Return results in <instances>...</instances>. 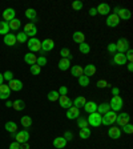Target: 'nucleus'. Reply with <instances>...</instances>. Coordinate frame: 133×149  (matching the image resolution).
I'll use <instances>...</instances> for the list:
<instances>
[{"mask_svg": "<svg viewBox=\"0 0 133 149\" xmlns=\"http://www.w3.org/2000/svg\"><path fill=\"white\" fill-rule=\"evenodd\" d=\"M16 41H17V43H27L28 36L24 33V32H19V33L16 35Z\"/></svg>", "mask_w": 133, "mask_h": 149, "instance_id": "obj_38", "label": "nucleus"}, {"mask_svg": "<svg viewBox=\"0 0 133 149\" xmlns=\"http://www.w3.org/2000/svg\"><path fill=\"white\" fill-rule=\"evenodd\" d=\"M101 117L102 116L100 115V113H97V112H93V113H89V117L87 118L88 121V125H91V127H100L101 125Z\"/></svg>", "mask_w": 133, "mask_h": 149, "instance_id": "obj_2", "label": "nucleus"}, {"mask_svg": "<svg viewBox=\"0 0 133 149\" xmlns=\"http://www.w3.org/2000/svg\"><path fill=\"white\" fill-rule=\"evenodd\" d=\"M83 74H84V72L80 65H73V67H72V76L79 79L80 76H83Z\"/></svg>", "mask_w": 133, "mask_h": 149, "instance_id": "obj_30", "label": "nucleus"}, {"mask_svg": "<svg viewBox=\"0 0 133 149\" xmlns=\"http://www.w3.org/2000/svg\"><path fill=\"white\" fill-rule=\"evenodd\" d=\"M15 15H16V11L13 8H7L6 11L3 12V19L6 20V22H11V20H13L15 19Z\"/></svg>", "mask_w": 133, "mask_h": 149, "instance_id": "obj_15", "label": "nucleus"}, {"mask_svg": "<svg viewBox=\"0 0 133 149\" xmlns=\"http://www.w3.org/2000/svg\"><path fill=\"white\" fill-rule=\"evenodd\" d=\"M59 102H60V107L61 108H65V109H68L72 107V101L71 99H69L68 96H60L59 97Z\"/></svg>", "mask_w": 133, "mask_h": 149, "instance_id": "obj_18", "label": "nucleus"}, {"mask_svg": "<svg viewBox=\"0 0 133 149\" xmlns=\"http://www.w3.org/2000/svg\"><path fill=\"white\" fill-rule=\"evenodd\" d=\"M16 139L19 144H24V143H28V140H29V133H28V130H20L17 133L13 136Z\"/></svg>", "mask_w": 133, "mask_h": 149, "instance_id": "obj_7", "label": "nucleus"}, {"mask_svg": "<svg viewBox=\"0 0 133 149\" xmlns=\"http://www.w3.org/2000/svg\"><path fill=\"white\" fill-rule=\"evenodd\" d=\"M8 87L11 91H15V92H19V91L23 89V83L20 80H17V79H13V80L9 81Z\"/></svg>", "mask_w": 133, "mask_h": 149, "instance_id": "obj_14", "label": "nucleus"}, {"mask_svg": "<svg viewBox=\"0 0 133 149\" xmlns=\"http://www.w3.org/2000/svg\"><path fill=\"white\" fill-rule=\"evenodd\" d=\"M107 49H108V52H109V53H115V52H116V44H115V43L108 44Z\"/></svg>", "mask_w": 133, "mask_h": 149, "instance_id": "obj_50", "label": "nucleus"}, {"mask_svg": "<svg viewBox=\"0 0 133 149\" xmlns=\"http://www.w3.org/2000/svg\"><path fill=\"white\" fill-rule=\"evenodd\" d=\"M123 105H124V100H123L121 96H113L111 100V102H109L111 111H113V112H118L121 108H123Z\"/></svg>", "mask_w": 133, "mask_h": 149, "instance_id": "obj_1", "label": "nucleus"}, {"mask_svg": "<svg viewBox=\"0 0 133 149\" xmlns=\"http://www.w3.org/2000/svg\"><path fill=\"white\" fill-rule=\"evenodd\" d=\"M20 145H22V144H19L17 141H15V143H12L9 145V149H20Z\"/></svg>", "mask_w": 133, "mask_h": 149, "instance_id": "obj_53", "label": "nucleus"}, {"mask_svg": "<svg viewBox=\"0 0 133 149\" xmlns=\"http://www.w3.org/2000/svg\"><path fill=\"white\" fill-rule=\"evenodd\" d=\"M12 108L16 109V111H23L25 108V102L23 100H15L12 102Z\"/></svg>", "mask_w": 133, "mask_h": 149, "instance_id": "obj_31", "label": "nucleus"}, {"mask_svg": "<svg viewBox=\"0 0 133 149\" xmlns=\"http://www.w3.org/2000/svg\"><path fill=\"white\" fill-rule=\"evenodd\" d=\"M36 11H35L33 8H28L27 11H25V16H27L29 20H36Z\"/></svg>", "mask_w": 133, "mask_h": 149, "instance_id": "obj_39", "label": "nucleus"}, {"mask_svg": "<svg viewBox=\"0 0 133 149\" xmlns=\"http://www.w3.org/2000/svg\"><path fill=\"white\" fill-rule=\"evenodd\" d=\"M83 72L87 77H91V76H93V74L96 73V67H95L93 64H88L87 67L83 69Z\"/></svg>", "mask_w": 133, "mask_h": 149, "instance_id": "obj_22", "label": "nucleus"}, {"mask_svg": "<svg viewBox=\"0 0 133 149\" xmlns=\"http://www.w3.org/2000/svg\"><path fill=\"white\" fill-rule=\"evenodd\" d=\"M118 93H120V89H118L117 87L112 88V95H113V96H118Z\"/></svg>", "mask_w": 133, "mask_h": 149, "instance_id": "obj_54", "label": "nucleus"}, {"mask_svg": "<svg viewBox=\"0 0 133 149\" xmlns=\"http://www.w3.org/2000/svg\"><path fill=\"white\" fill-rule=\"evenodd\" d=\"M27 45L31 52H40L41 51V41L39 39H36V37H31L27 41Z\"/></svg>", "mask_w": 133, "mask_h": 149, "instance_id": "obj_4", "label": "nucleus"}, {"mask_svg": "<svg viewBox=\"0 0 133 149\" xmlns=\"http://www.w3.org/2000/svg\"><path fill=\"white\" fill-rule=\"evenodd\" d=\"M108 136L111 137V139H113V140L120 139V136H121V129H120V128H117V127L109 128V129H108Z\"/></svg>", "mask_w": 133, "mask_h": 149, "instance_id": "obj_16", "label": "nucleus"}, {"mask_svg": "<svg viewBox=\"0 0 133 149\" xmlns=\"http://www.w3.org/2000/svg\"><path fill=\"white\" fill-rule=\"evenodd\" d=\"M79 84H80L81 87H88V85H89V77H87L85 74L80 76V77H79Z\"/></svg>", "mask_w": 133, "mask_h": 149, "instance_id": "obj_42", "label": "nucleus"}, {"mask_svg": "<svg viewBox=\"0 0 133 149\" xmlns=\"http://www.w3.org/2000/svg\"><path fill=\"white\" fill-rule=\"evenodd\" d=\"M60 55H61L63 59H68V60H71V61H72V59H73V56H72V53L69 52L68 48H63V49L60 51Z\"/></svg>", "mask_w": 133, "mask_h": 149, "instance_id": "obj_37", "label": "nucleus"}, {"mask_svg": "<svg viewBox=\"0 0 133 149\" xmlns=\"http://www.w3.org/2000/svg\"><path fill=\"white\" fill-rule=\"evenodd\" d=\"M4 84V77H3V73H0V85Z\"/></svg>", "mask_w": 133, "mask_h": 149, "instance_id": "obj_59", "label": "nucleus"}, {"mask_svg": "<svg viewBox=\"0 0 133 149\" xmlns=\"http://www.w3.org/2000/svg\"><path fill=\"white\" fill-rule=\"evenodd\" d=\"M115 63L117 65H124L127 64V57H125V53H116L115 55Z\"/></svg>", "mask_w": 133, "mask_h": 149, "instance_id": "obj_23", "label": "nucleus"}, {"mask_svg": "<svg viewBox=\"0 0 133 149\" xmlns=\"http://www.w3.org/2000/svg\"><path fill=\"white\" fill-rule=\"evenodd\" d=\"M72 8H73L75 11H80V9H83V1H80V0H75L73 3H72Z\"/></svg>", "mask_w": 133, "mask_h": 149, "instance_id": "obj_43", "label": "nucleus"}, {"mask_svg": "<svg viewBox=\"0 0 133 149\" xmlns=\"http://www.w3.org/2000/svg\"><path fill=\"white\" fill-rule=\"evenodd\" d=\"M8 25H9V29H12V31H17L19 28H20V25H22V23H20L19 19H13V20H11V22L8 23Z\"/></svg>", "mask_w": 133, "mask_h": 149, "instance_id": "obj_32", "label": "nucleus"}, {"mask_svg": "<svg viewBox=\"0 0 133 149\" xmlns=\"http://www.w3.org/2000/svg\"><path fill=\"white\" fill-rule=\"evenodd\" d=\"M123 130H124L125 133H128V134L133 133V125H132V124H127V125H124V127H123Z\"/></svg>", "mask_w": 133, "mask_h": 149, "instance_id": "obj_47", "label": "nucleus"}, {"mask_svg": "<svg viewBox=\"0 0 133 149\" xmlns=\"http://www.w3.org/2000/svg\"><path fill=\"white\" fill-rule=\"evenodd\" d=\"M129 115L128 113H120V115H117V117H116V123H117L120 127H124V125L129 124Z\"/></svg>", "mask_w": 133, "mask_h": 149, "instance_id": "obj_11", "label": "nucleus"}, {"mask_svg": "<svg viewBox=\"0 0 133 149\" xmlns=\"http://www.w3.org/2000/svg\"><path fill=\"white\" fill-rule=\"evenodd\" d=\"M57 92H59L60 96H67V93H68V88L65 87V85H61V87H60V89L57 91Z\"/></svg>", "mask_w": 133, "mask_h": 149, "instance_id": "obj_48", "label": "nucleus"}, {"mask_svg": "<svg viewBox=\"0 0 133 149\" xmlns=\"http://www.w3.org/2000/svg\"><path fill=\"white\" fill-rule=\"evenodd\" d=\"M36 64L39 65V67H44V65H47V59L44 57V56H40V57H37V60H36Z\"/></svg>", "mask_w": 133, "mask_h": 149, "instance_id": "obj_45", "label": "nucleus"}, {"mask_svg": "<svg viewBox=\"0 0 133 149\" xmlns=\"http://www.w3.org/2000/svg\"><path fill=\"white\" fill-rule=\"evenodd\" d=\"M4 43H6L8 47H13L16 43H17V41H16V35H13V33L6 35V36H4Z\"/></svg>", "mask_w": 133, "mask_h": 149, "instance_id": "obj_20", "label": "nucleus"}, {"mask_svg": "<svg viewBox=\"0 0 133 149\" xmlns=\"http://www.w3.org/2000/svg\"><path fill=\"white\" fill-rule=\"evenodd\" d=\"M118 24H120V19H118V16L116 13L108 15V17H107V25L108 27H117Z\"/></svg>", "mask_w": 133, "mask_h": 149, "instance_id": "obj_10", "label": "nucleus"}, {"mask_svg": "<svg viewBox=\"0 0 133 149\" xmlns=\"http://www.w3.org/2000/svg\"><path fill=\"white\" fill-rule=\"evenodd\" d=\"M20 123H22V125L24 128H29L32 125V118L29 117V116H23V117L20 118Z\"/></svg>", "mask_w": 133, "mask_h": 149, "instance_id": "obj_34", "label": "nucleus"}, {"mask_svg": "<svg viewBox=\"0 0 133 149\" xmlns=\"http://www.w3.org/2000/svg\"><path fill=\"white\" fill-rule=\"evenodd\" d=\"M79 49H80V52H81V53L87 55V53H89V52H91V47H89V44H87L85 41H84V43L79 44Z\"/></svg>", "mask_w": 133, "mask_h": 149, "instance_id": "obj_36", "label": "nucleus"}, {"mask_svg": "<svg viewBox=\"0 0 133 149\" xmlns=\"http://www.w3.org/2000/svg\"><path fill=\"white\" fill-rule=\"evenodd\" d=\"M9 96H11V89H9L8 84H1L0 85V99L8 100Z\"/></svg>", "mask_w": 133, "mask_h": 149, "instance_id": "obj_9", "label": "nucleus"}, {"mask_svg": "<svg viewBox=\"0 0 133 149\" xmlns=\"http://www.w3.org/2000/svg\"><path fill=\"white\" fill-rule=\"evenodd\" d=\"M3 77H4V80H7L9 83L11 80H13V73L11 71H7V72L3 73Z\"/></svg>", "mask_w": 133, "mask_h": 149, "instance_id": "obj_46", "label": "nucleus"}, {"mask_svg": "<svg viewBox=\"0 0 133 149\" xmlns=\"http://www.w3.org/2000/svg\"><path fill=\"white\" fill-rule=\"evenodd\" d=\"M96 85H97L99 88H105L107 85H108V81H107V80H99Z\"/></svg>", "mask_w": 133, "mask_h": 149, "instance_id": "obj_51", "label": "nucleus"}, {"mask_svg": "<svg viewBox=\"0 0 133 149\" xmlns=\"http://www.w3.org/2000/svg\"><path fill=\"white\" fill-rule=\"evenodd\" d=\"M72 39H73L75 43L81 44V43L85 41V35H84L83 32H75V33L72 35Z\"/></svg>", "mask_w": 133, "mask_h": 149, "instance_id": "obj_26", "label": "nucleus"}, {"mask_svg": "<svg viewBox=\"0 0 133 149\" xmlns=\"http://www.w3.org/2000/svg\"><path fill=\"white\" fill-rule=\"evenodd\" d=\"M29 71H31V73H32V74H40L41 68H40V67H39L37 64H33V65H31Z\"/></svg>", "mask_w": 133, "mask_h": 149, "instance_id": "obj_44", "label": "nucleus"}, {"mask_svg": "<svg viewBox=\"0 0 133 149\" xmlns=\"http://www.w3.org/2000/svg\"><path fill=\"white\" fill-rule=\"evenodd\" d=\"M20 149H29V144H28V143L22 144V145H20Z\"/></svg>", "mask_w": 133, "mask_h": 149, "instance_id": "obj_56", "label": "nucleus"}, {"mask_svg": "<svg viewBox=\"0 0 133 149\" xmlns=\"http://www.w3.org/2000/svg\"><path fill=\"white\" fill-rule=\"evenodd\" d=\"M129 49V41L127 39H120V40L116 43V51H118V53H125Z\"/></svg>", "mask_w": 133, "mask_h": 149, "instance_id": "obj_6", "label": "nucleus"}, {"mask_svg": "<svg viewBox=\"0 0 133 149\" xmlns=\"http://www.w3.org/2000/svg\"><path fill=\"white\" fill-rule=\"evenodd\" d=\"M76 120H77V127L80 128V129H83V128H88V121H87V118L77 117Z\"/></svg>", "mask_w": 133, "mask_h": 149, "instance_id": "obj_41", "label": "nucleus"}, {"mask_svg": "<svg viewBox=\"0 0 133 149\" xmlns=\"http://www.w3.org/2000/svg\"><path fill=\"white\" fill-rule=\"evenodd\" d=\"M24 33L27 36H31V37H35V35L37 33V28L33 23H28V24L24 25Z\"/></svg>", "mask_w": 133, "mask_h": 149, "instance_id": "obj_8", "label": "nucleus"}, {"mask_svg": "<svg viewBox=\"0 0 133 149\" xmlns=\"http://www.w3.org/2000/svg\"><path fill=\"white\" fill-rule=\"evenodd\" d=\"M115 13L118 16L120 20H129L132 17V13H130V11L128 8H118V7H116Z\"/></svg>", "mask_w": 133, "mask_h": 149, "instance_id": "obj_5", "label": "nucleus"}, {"mask_svg": "<svg viewBox=\"0 0 133 149\" xmlns=\"http://www.w3.org/2000/svg\"><path fill=\"white\" fill-rule=\"evenodd\" d=\"M128 71H129V72L133 71V64H132V63H129V64H128Z\"/></svg>", "mask_w": 133, "mask_h": 149, "instance_id": "obj_57", "label": "nucleus"}, {"mask_svg": "<svg viewBox=\"0 0 133 149\" xmlns=\"http://www.w3.org/2000/svg\"><path fill=\"white\" fill-rule=\"evenodd\" d=\"M4 127H6V130L9 132V133H16V130H17V125L13 121H7Z\"/></svg>", "mask_w": 133, "mask_h": 149, "instance_id": "obj_27", "label": "nucleus"}, {"mask_svg": "<svg viewBox=\"0 0 133 149\" xmlns=\"http://www.w3.org/2000/svg\"><path fill=\"white\" fill-rule=\"evenodd\" d=\"M59 97H60V95H59V92L57 91H51L49 93H48V100L49 101H57L59 100Z\"/></svg>", "mask_w": 133, "mask_h": 149, "instance_id": "obj_40", "label": "nucleus"}, {"mask_svg": "<svg viewBox=\"0 0 133 149\" xmlns=\"http://www.w3.org/2000/svg\"><path fill=\"white\" fill-rule=\"evenodd\" d=\"M89 15H91V16H96V15H97L96 8H91V9H89Z\"/></svg>", "mask_w": 133, "mask_h": 149, "instance_id": "obj_55", "label": "nucleus"}, {"mask_svg": "<svg viewBox=\"0 0 133 149\" xmlns=\"http://www.w3.org/2000/svg\"><path fill=\"white\" fill-rule=\"evenodd\" d=\"M36 60H37V57L35 53H27V55L24 56V61L27 63V64L33 65V64H36Z\"/></svg>", "mask_w": 133, "mask_h": 149, "instance_id": "obj_29", "label": "nucleus"}, {"mask_svg": "<svg viewBox=\"0 0 133 149\" xmlns=\"http://www.w3.org/2000/svg\"><path fill=\"white\" fill-rule=\"evenodd\" d=\"M111 111V107H109V104H107V102H102V104H100V105H97V113H100V115H105V113H108V112Z\"/></svg>", "mask_w": 133, "mask_h": 149, "instance_id": "obj_24", "label": "nucleus"}, {"mask_svg": "<svg viewBox=\"0 0 133 149\" xmlns=\"http://www.w3.org/2000/svg\"><path fill=\"white\" fill-rule=\"evenodd\" d=\"M12 102H13V101H9V100H7L6 107H8V108H9V107H12Z\"/></svg>", "mask_w": 133, "mask_h": 149, "instance_id": "obj_58", "label": "nucleus"}, {"mask_svg": "<svg viewBox=\"0 0 133 149\" xmlns=\"http://www.w3.org/2000/svg\"><path fill=\"white\" fill-rule=\"evenodd\" d=\"M63 137H64V139L67 140V141H69V140H72V139H73V134H72L71 132H65V133H64V136H63Z\"/></svg>", "mask_w": 133, "mask_h": 149, "instance_id": "obj_52", "label": "nucleus"}, {"mask_svg": "<svg viewBox=\"0 0 133 149\" xmlns=\"http://www.w3.org/2000/svg\"><path fill=\"white\" fill-rule=\"evenodd\" d=\"M77 117H80V109L76 108V107L68 108V111H67V118L75 120V118H77Z\"/></svg>", "mask_w": 133, "mask_h": 149, "instance_id": "obj_13", "label": "nucleus"}, {"mask_svg": "<svg viewBox=\"0 0 133 149\" xmlns=\"http://www.w3.org/2000/svg\"><path fill=\"white\" fill-rule=\"evenodd\" d=\"M65 145H67V140L64 139V137H56L55 140H53V146L57 149H63L65 148Z\"/></svg>", "mask_w": 133, "mask_h": 149, "instance_id": "obj_19", "label": "nucleus"}, {"mask_svg": "<svg viewBox=\"0 0 133 149\" xmlns=\"http://www.w3.org/2000/svg\"><path fill=\"white\" fill-rule=\"evenodd\" d=\"M84 109H85V112H88V113H93V112L97 111V104L95 101H87L85 105H84Z\"/></svg>", "mask_w": 133, "mask_h": 149, "instance_id": "obj_21", "label": "nucleus"}, {"mask_svg": "<svg viewBox=\"0 0 133 149\" xmlns=\"http://www.w3.org/2000/svg\"><path fill=\"white\" fill-rule=\"evenodd\" d=\"M125 53H127V55H125V57H127V61L132 63V60H133V52H132V49L129 48V49H128Z\"/></svg>", "mask_w": 133, "mask_h": 149, "instance_id": "obj_49", "label": "nucleus"}, {"mask_svg": "<svg viewBox=\"0 0 133 149\" xmlns=\"http://www.w3.org/2000/svg\"><path fill=\"white\" fill-rule=\"evenodd\" d=\"M97 13H100V15H109V12H111V7H109V4L107 3H101L99 4V7L96 8Z\"/></svg>", "mask_w": 133, "mask_h": 149, "instance_id": "obj_17", "label": "nucleus"}, {"mask_svg": "<svg viewBox=\"0 0 133 149\" xmlns=\"http://www.w3.org/2000/svg\"><path fill=\"white\" fill-rule=\"evenodd\" d=\"M9 32V25L7 22H0V35H8Z\"/></svg>", "mask_w": 133, "mask_h": 149, "instance_id": "obj_33", "label": "nucleus"}, {"mask_svg": "<svg viewBox=\"0 0 133 149\" xmlns=\"http://www.w3.org/2000/svg\"><path fill=\"white\" fill-rule=\"evenodd\" d=\"M79 136H80V139H83V140L89 139V137H91V129H89V128H83V129H80Z\"/></svg>", "mask_w": 133, "mask_h": 149, "instance_id": "obj_35", "label": "nucleus"}, {"mask_svg": "<svg viewBox=\"0 0 133 149\" xmlns=\"http://www.w3.org/2000/svg\"><path fill=\"white\" fill-rule=\"evenodd\" d=\"M104 117H101V124L104 125H112L116 123V117H117V113L113 111H109L108 113L102 115Z\"/></svg>", "mask_w": 133, "mask_h": 149, "instance_id": "obj_3", "label": "nucleus"}, {"mask_svg": "<svg viewBox=\"0 0 133 149\" xmlns=\"http://www.w3.org/2000/svg\"><path fill=\"white\" fill-rule=\"evenodd\" d=\"M55 47V43L51 39H45V40L41 41V52H49V51L53 49Z\"/></svg>", "mask_w": 133, "mask_h": 149, "instance_id": "obj_12", "label": "nucleus"}, {"mask_svg": "<svg viewBox=\"0 0 133 149\" xmlns=\"http://www.w3.org/2000/svg\"><path fill=\"white\" fill-rule=\"evenodd\" d=\"M69 67H71V60L68 59H63L59 61V69L60 71H67V69H69Z\"/></svg>", "mask_w": 133, "mask_h": 149, "instance_id": "obj_28", "label": "nucleus"}, {"mask_svg": "<svg viewBox=\"0 0 133 149\" xmlns=\"http://www.w3.org/2000/svg\"><path fill=\"white\" fill-rule=\"evenodd\" d=\"M85 102H87V99L84 96H79V97H76V99L73 100V107H76V108H83L84 105H85Z\"/></svg>", "mask_w": 133, "mask_h": 149, "instance_id": "obj_25", "label": "nucleus"}]
</instances>
